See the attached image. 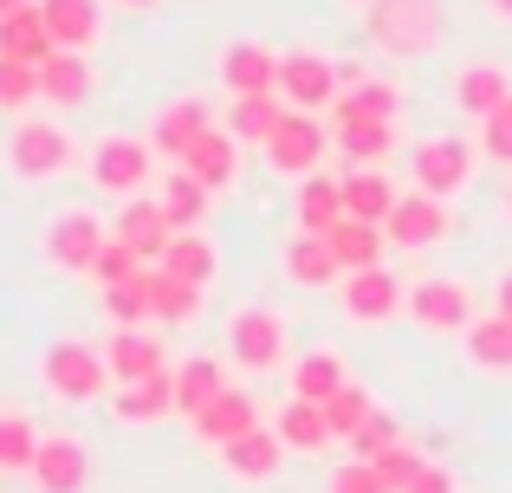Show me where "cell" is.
I'll list each match as a JSON object with an SVG mask.
<instances>
[{"label":"cell","instance_id":"cell-38","mask_svg":"<svg viewBox=\"0 0 512 493\" xmlns=\"http://www.w3.org/2000/svg\"><path fill=\"white\" fill-rule=\"evenodd\" d=\"M331 143L350 156V169H376L396 143V124H331Z\"/></svg>","mask_w":512,"mask_h":493},{"label":"cell","instance_id":"cell-33","mask_svg":"<svg viewBox=\"0 0 512 493\" xmlns=\"http://www.w3.org/2000/svg\"><path fill=\"white\" fill-rule=\"evenodd\" d=\"M156 266H163L169 279H182V286H208L221 260H214V241H208V234L188 228V234H175V241L163 247V260H156Z\"/></svg>","mask_w":512,"mask_h":493},{"label":"cell","instance_id":"cell-10","mask_svg":"<svg viewBox=\"0 0 512 493\" xmlns=\"http://www.w3.org/2000/svg\"><path fill=\"white\" fill-rule=\"evenodd\" d=\"M26 474H33L39 493H85L91 487V448L78 435H39V455Z\"/></svg>","mask_w":512,"mask_h":493},{"label":"cell","instance_id":"cell-21","mask_svg":"<svg viewBox=\"0 0 512 493\" xmlns=\"http://www.w3.org/2000/svg\"><path fill=\"white\" fill-rule=\"evenodd\" d=\"M169 409H175V377H169V370L137 377V383H117V396H111V416L130 422V429H143V422H163Z\"/></svg>","mask_w":512,"mask_h":493},{"label":"cell","instance_id":"cell-52","mask_svg":"<svg viewBox=\"0 0 512 493\" xmlns=\"http://www.w3.org/2000/svg\"><path fill=\"white\" fill-rule=\"evenodd\" d=\"M13 7H33V0H0V13H13Z\"/></svg>","mask_w":512,"mask_h":493},{"label":"cell","instance_id":"cell-28","mask_svg":"<svg viewBox=\"0 0 512 493\" xmlns=\"http://www.w3.org/2000/svg\"><path fill=\"white\" fill-rule=\"evenodd\" d=\"M39 98H52L59 111L85 104L91 98V59L85 52H52V59L39 65Z\"/></svg>","mask_w":512,"mask_h":493},{"label":"cell","instance_id":"cell-51","mask_svg":"<svg viewBox=\"0 0 512 493\" xmlns=\"http://www.w3.org/2000/svg\"><path fill=\"white\" fill-rule=\"evenodd\" d=\"M487 7H493V20H506V26H512V0H487Z\"/></svg>","mask_w":512,"mask_h":493},{"label":"cell","instance_id":"cell-12","mask_svg":"<svg viewBox=\"0 0 512 493\" xmlns=\"http://www.w3.org/2000/svg\"><path fill=\"white\" fill-rule=\"evenodd\" d=\"M344 318H357V325H383V318L402 312V279L389 273V266H363V273H344Z\"/></svg>","mask_w":512,"mask_h":493},{"label":"cell","instance_id":"cell-46","mask_svg":"<svg viewBox=\"0 0 512 493\" xmlns=\"http://www.w3.org/2000/svg\"><path fill=\"white\" fill-rule=\"evenodd\" d=\"M370 468H376V481H383L389 493H409V481H415V474H422V455L396 442V448H383V455H376Z\"/></svg>","mask_w":512,"mask_h":493},{"label":"cell","instance_id":"cell-22","mask_svg":"<svg viewBox=\"0 0 512 493\" xmlns=\"http://www.w3.org/2000/svg\"><path fill=\"white\" fill-rule=\"evenodd\" d=\"M201 130H214V111H208L201 98H175V104H163V117H156L150 150H156V156H175V163H182L188 143H195Z\"/></svg>","mask_w":512,"mask_h":493},{"label":"cell","instance_id":"cell-6","mask_svg":"<svg viewBox=\"0 0 512 493\" xmlns=\"http://www.w3.org/2000/svg\"><path fill=\"white\" fill-rule=\"evenodd\" d=\"M85 169H91V182H98L104 195H124L130 202V195H143V182L156 176V150L143 137H104Z\"/></svg>","mask_w":512,"mask_h":493},{"label":"cell","instance_id":"cell-17","mask_svg":"<svg viewBox=\"0 0 512 493\" xmlns=\"http://www.w3.org/2000/svg\"><path fill=\"white\" fill-rule=\"evenodd\" d=\"M221 78H227L234 98H260V91L279 85V52H266L260 39H234L221 52Z\"/></svg>","mask_w":512,"mask_h":493},{"label":"cell","instance_id":"cell-13","mask_svg":"<svg viewBox=\"0 0 512 493\" xmlns=\"http://www.w3.org/2000/svg\"><path fill=\"white\" fill-rule=\"evenodd\" d=\"M396 111H402V91L389 85V78L344 72V91H338V104H331V124H396Z\"/></svg>","mask_w":512,"mask_h":493},{"label":"cell","instance_id":"cell-45","mask_svg":"<svg viewBox=\"0 0 512 493\" xmlns=\"http://www.w3.org/2000/svg\"><path fill=\"white\" fill-rule=\"evenodd\" d=\"M396 442H402V429H396V416H389V409H370V422H363V429L350 435L357 461H376L383 448H396Z\"/></svg>","mask_w":512,"mask_h":493},{"label":"cell","instance_id":"cell-14","mask_svg":"<svg viewBox=\"0 0 512 493\" xmlns=\"http://www.w3.org/2000/svg\"><path fill=\"white\" fill-rule=\"evenodd\" d=\"M383 234L396 247H441L448 241V202H435V195H396V208H389Z\"/></svg>","mask_w":512,"mask_h":493},{"label":"cell","instance_id":"cell-8","mask_svg":"<svg viewBox=\"0 0 512 493\" xmlns=\"http://www.w3.org/2000/svg\"><path fill=\"white\" fill-rule=\"evenodd\" d=\"M227 357H234L240 370H279L286 364V325H279V312H266V305L234 312V325H227Z\"/></svg>","mask_w":512,"mask_h":493},{"label":"cell","instance_id":"cell-24","mask_svg":"<svg viewBox=\"0 0 512 493\" xmlns=\"http://www.w3.org/2000/svg\"><path fill=\"white\" fill-rule=\"evenodd\" d=\"M169 377H175V409H182L188 422H195V416H201V409H208L221 390H234V383H227V370L214 364V357H182V364H175Z\"/></svg>","mask_w":512,"mask_h":493},{"label":"cell","instance_id":"cell-19","mask_svg":"<svg viewBox=\"0 0 512 493\" xmlns=\"http://www.w3.org/2000/svg\"><path fill=\"white\" fill-rule=\"evenodd\" d=\"M260 429V403H253L247 390H221L208 409L195 416V435L208 448H227V442H240V435H253Z\"/></svg>","mask_w":512,"mask_h":493},{"label":"cell","instance_id":"cell-1","mask_svg":"<svg viewBox=\"0 0 512 493\" xmlns=\"http://www.w3.org/2000/svg\"><path fill=\"white\" fill-rule=\"evenodd\" d=\"M370 39L396 59H422L441 46V0H370Z\"/></svg>","mask_w":512,"mask_h":493},{"label":"cell","instance_id":"cell-26","mask_svg":"<svg viewBox=\"0 0 512 493\" xmlns=\"http://www.w3.org/2000/svg\"><path fill=\"white\" fill-rule=\"evenodd\" d=\"M221 461H227L234 481H273L279 461H286V442H279L273 429H253V435H240V442H227Z\"/></svg>","mask_w":512,"mask_h":493},{"label":"cell","instance_id":"cell-42","mask_svg":"<svg viewBox=\"0 0 512 493\" xmlns=\"http://www.w3.org/2000/svg\"><path fill=\"white\" fill-rule=\"evenodd\" d=\"M33 455H39V429L26 416H0V468L26 474V468H33Z\"/></svg>","mask_w":512,"mask_h":493},{"label":"cell","instance_id":"cell-44","mask_svg":"<svg viewBox=\"0 0 512 493\" xmlns=\"http://www.w3.org/2000/svg\"><path fill=\"white\" fill-rule=\"evenodd\" d=\"M33 98H39V65L0 59V111H26Z\"/></svg>","mask_w":512,"mask_h":493},{"label":"cell","instance_id":"cell-55","mask_svg":"<svg viewBox=\"0 0 512 493\" xmlns=\"http://www.w3.org/2000/svg\"><path fill=\"white\" fill-rule=\"evenodd\" d=\"M506 208H512V202H506Z\"/></svg>","mask_w":512,"mask_h":493},{"label":"cell","instance_id":"cell-20","mask_svg":"<svg viewBox=\"0 0 512 493\" xmlns=\"http://www.w3.org/2000/svg\"><path fill=\"white\" fill-rule=\"evenodd\" d=\"M39 13L59 52H85L104 33V0H39Z\"/></svg>","mask_w":512,"mask_h":493},{"label":"cell","instance_id":"cell-25","mask_svg":"<svg viewBox=\"0 0 512 493\" xmlns=\"http://www.w3.org/2000/svg\"><path fill=\"white\" fill-rule=\"evenodd\" d=\"M273 435L292 448V455H318L325 442H338L331 422H325V403H305V396H292V403L273 416Z\"/></svg>","mask_w":512,"mask_h":493},{"label":"cell","instance_id":"cell-39","mask_svg":"<svg viewBox=\"0 0 512 493\" xmlns=\"http://www.w3.org/2000/svg\"><path fill=\"white\" fill-rule=\"evenodd\" d=\"M195 312H201V286H182V279H169L163 266H150V318H163V325H188Z\"/></svg>","mask_w":512,"mask_h":493},{"label":"cell","instance_id":"cell-54","mask_svg":"<svg viewBox=\"0 0 512 493\" xmlns=\"http://www.w3.org/2000/svg\"><path fill=\"white\" fill-rule=\"evenodd\" d=\"M350 7H370V0H350Z\"/></svg>","mask_w":512,"mask_h":493},{"label":"cell","instance_id":"cell-30","mask_svg":"<svg viewBox=\"0 0 512 493\" xmlns=\"http://www.w3.org/2000/svg\"><path fill=\"white\" fill-rule=\"evenodd\" d=\"M506 98H512V78L500 72V65H467V72L454 78V104H461L474 124H487Z\"/></svg>","mask_w":512,"mask_h":493},{"label":"cell","instance_id":"cell-29","mask_svg":"<svg viewBox=\"0 0 512 493\" xmlns=\"http://www.w3.org/2000/svg\"><path fill=\"white\" fill-rule=\"evenodd\" d=\"M344 221V182L338 176H299V234H331Z\"/></svg>","mask_w":512,"mask_h":493},{"label":"cell","instance_id":"cell-35","mask_svg":"<svg viewBox=\"0 0 512 493\" xmlns=\"http://www.w3.org/2000/svg\"><path fill=\"white\" fill-rule=\"evenodd\" d=\"M344 357L338 351H305L299 364H292V396H305V403H331V396L344 390Z\"/></svg>","mask_w":512,"mask_h":493},{"label":"cell","instance_id":"cell-3","mask_svg":"<svg viewBox=\"0 0 512 493\" xmlns=\"http://www.w3.org/2000/svg\"><path fill=\"white\" fill-rule=\"evenodd\" d=\"M72 137H65V124H46V117H26L20 130L7 137V169L20 182H52L72 169Z\"/></svg>","mask_w":512,"mask_h":493},{"label":"cell","instance_id":"cell-37","mask_svg":"<svg viewBox=\"0 0 512 493\" xmlns=\"http://www.w3.org/2000/svg\"><path fill=\"white\" fill-rule=\"evenodd\" d=\"M163 215H169V228L175 234H188V228H201V215H208V189H201L188 169H175V176H163Z\"/></svg>","mask_w":512,"mask_h":493},{"label":"cell","instance_id":"cell-5","mask_svg":"<svg viewBox=\"0 0 512 493\" xmlns=\"http://www.w3.org/2000/svg\"><path fill=\"white\" fill-rule=\"evenodd\" d=\"M415 169V189L435 195V202H448V195H461L467 182H474V143L467 137H422L409 156Z\"/></svg>","mask_w":512,"mask_h":493},{"label":"cell","instance_id":"cell-11","mask_svg":"<svg viewBox=\"0 0 512 493\" xmlns=\"http://www.w3.org/2000/svg\"><path fill=\"white\" fill-rule=\"evenodd\" d=\"M402 305H409V318L422 331H467L474 325V292L461 279H415Z\"/></svg>","mask_w":512,"mask_h":493},{"label":"cell","instance_id":"cell-43","mask_svg":"<svg viewBox=\"0 0 512 493\" xmlns=\"http://www.w3.org/2000/svg\"><path fill=\"white\" fill-rule=\"evenodd\" d=\"M143 273V260H137V253H130L124 241H117V234H111V241H104V253H98V260H91V286H98V292H111V286H124V279H137Z\"/></svg>","mask_w":512,"mask_h":493},{"label":"cell","instance_id":"cell-32","mask_svg":"<svg viewBox=\"0 0 512 493\" xmlns=\"http://www.w3.org/2000/svg\"><path fill=\"white\" fill-rule=\"evenodd\" d=\"M461 338H467V364H474V370H493V377L512 370V318L487 312V318H474Z\"/></svg>","mask_w":512,"mask_h":493},{"label":"cell","instance_id":"cell-4","mask_svg":"<svg viewBox=\"0 0 512 493\" xmlns=\"http://www.w3.org/2000/svg\"><path fill=\"white\" fill-rule=\"evenodd\" d=\"M279 104H286V111H331V104H338V91H344V72L331 59H318V52H286V59H279Z\"/></svg>","mask_w":512,"mask_h":493},{"label":"cell","instance_id":"cell-50","mask_svg":"<svg viewBox=\"0 0 512 493\" xmlns=\"http://www.w3.org/2000/svg\"><path fill=\"white\" fill-rule=\"evenodd\" d=\"M493 312H500V318H512V273L500 279V286H493Z\"/></svg>","mask_w":512,"mask_h":493},{"label":"cell","instance_id":"cell-7","mask_svg":"<svg viewBox=\"0 0 512 493\" xmlns=\"http://www.w3.org/2000/svg\"><path fill=\"white\" fill-rule=\"evenodd\" d=\"M325 150H331V130L318 124L312 111H286V117H279V130L266 137V163H273L279 176H318Z\"/></svg>","mask_w":512,"mask_h":493},{"label":"cell","instance_id":"cell-31","mask_svg":"<svg viewBox=\"0 0 512 493\" xmlns=\"http://www.w3.org/2000/svg\"><path fill=\"white\" fill-rule=\"evenodd\" d=\"M286 279H292V286H338L344 266H338V253H331L325 234H292V247H286Z\"/></svg>","mask_w":512,"mask_h":493},{"label":"cell","instance_id":"cell-23","mask_svg":"<svg viewBox=\"0 0 512 493\" xmlns=\"http://www.w3.org/2000/svg\"><path fill=\"white\" fill-rule=\"evenodd\" d=\"M52 33H46V13H39V0L33 7H13V13H0V59H26V65H46L52 59Z\"/></svg>","mask_w":512,"mask_h":493},{"label":"cell","instance_id":"cell-16","mask_svg":"<svg viewBox=\"0 0 512 493\" xmlns=\"http://www.w3.org/2000/svg\"><path fill=\"white\" fill-rule=\"evenodd\" d=\"M182 169H188V176H195L208 195H221V189H234V176H240V143L227 137V130H201V137L188 143Z\"/></svg>","mask_w":512,"mask_h":493},{"label":"cell","instance_id":"cell-48","mask_svg":"<svg viewBox=\"0 0 512 493\" xmlns=\"http://www.w3.org/2000/svg\"><path fill=\"white\" fill-rule=\"evenodd\" d=\"M331 493H389V487L376 481V468H370V461H350V468H338Z\"/></svg>","mask_w":512,"mask_h":493},{"label":"cell","instance_id":"cell-36","mask_svg":"<svg viewBox=\"0 0 512 493\" xmlns=\"http://www.w3.org/2000/svg\"><path fill=\"white\" fill-rule=\"evenodd\" d=\"M279 117H286V104H279V91H260V98H234V111H227V137L234 143H260L279 130Z\"/></svg>","mask_w":512,"mask_h":493},{"label":"cell","instance_id":"cell-49","mask_svg":"<svg viewBox=\"0 0 512 493\" xmlns=\"http://www.w3.org/2000/svg\"><path fill=\"white\" fill-rule=\"evenodd\" d=\"M409 493H461V487H454V468H441V461H422V474L409 481Z\"/></svg>","mask_w":512,"mask_h":493},{"label":"cell","instance_id":"cell-9","mask_svg":"<svg viewBox=\"0 0 512 493\" xmlns=\"http://www.w3.org/2000/svg\"><path fill=\"white\" fill-rule=\"evenodd\" d=\"M104 221L91 215V208H65V215L46 221V260L59 266V273H91V260L104 253Z\"/></svg>","mask_w":512,"mask_h":493},{"label":"cell","instance_id":"cell-40","mask_svg":"<svg viewBox=\"0 0 512 493\" xmlns=\"http://www.w3.org/2000/svg\"><path fill=\"white\" fill-rule=\"evenodd\" d=\"M104 318H117V325H143V318H150V266H143L137 279L104 292Z\"/></svg>","mask_w":512,"mask_h":493},{"label":"cell","instance_id":"cell-18","mask_svg":"<svg viewBox=\"0 0 512 493\" xmlns=\"http://www.w3.org/2000/svg\"><path fill=\"white\" fill-rule=\"evenodd\" d=\"M104 364H111V383H137L163 370V338L143 325H117L111 344H104Z\"/></svg>","mask_w":512,"mask_h":493},{"label":"cell","instance_id":"cell-34","mask_svg":"<svg viewBox=\"0 0 512 493\" xmlns=\"http://www.w3.org/2000/svg\"><path fill=\"white\" fill-rule=\"evenodd\" d=\"M331 253H338V266L344 273H363V266H383V247H389V234L383 228H370V221H338V228L325 234Z\"/></svg>","mask_w":512,"mask_h":493},{"label":"cell","instance_id":"cell-47","mask_svg":"<svg viewBox=\"0 0 512 493\" xmlns=\"http://www.w3.org/2000/svg\"><path fill=\"white\" fill-rule=\"evenodd\" d=\"M480 156H493V163H512V98L487 117V124H480Z\"/></svg>","mask_w":512,"mask_h":493},{"label":"cell","instance_id":"cell-2","mask_svg":"<svg viewBox=\"0 0 512 493\" xmlns=\"http://www.w3.org/2000/svg\"><path fill=\"white\" fill-rule=\"evenodd\" d=\"M39 383H46L59 403H91V396H104V383H111V364H104L98 344L59 338V344H46V357H39Z\"/></svg>","mask_w":512,"mask_h":493},{"label":"cell","instance_id":"cell-27","mask_svg":"<svg viewBox=\"0 0 512 493\" xmlns=\"http://www.w3.org/2000/svg\"><path fill=\"white\" fill-rule=\"evenodd\" d=\"M338 182H344V215L383 228L389 208H396V182H389L383 169H350V176H338Z\"/></svg>","mask_w":512,"mask_h":493},{"label":"cell","instance_id":"cell-53","mask_svg":"<svg viewBox=\"0 0 512 493\" xmlns=\"http://www.w3.org/2000/svg\"><path fill=\"white\" fill-rule=\"evenodd\" d=\"M117 7H156V0H117Z\"/></svg>","mask_w":512,"mask_h":493},{"label":"cell","instance_id":"cell-15","mask_svg":"<svg viewBox=\"0 0 512 493\" xmlns=\"http://www.w3.org/2000/svg\"><path fill=\"white\" fill-rule=\"evenodd\" d=\"M117 241L137 253L143 266H156V260H163V247L175 241V228H169L163 202H156V195H130V202L117 208Z\"/></svg>","mask_w":512,"mask_h":493},{"label":"cell","instance_id":"cell-41","mask_svg":"<svg viewBox=\"0 0 512 493\" xmlns=\"http://www.w3.org/2000/svg\"><path fill=\"white\" fill-rule=\"evenodd\" d=\"M370 390H357V383H344V390L338 396H331V403H325V422H331V435H338V442H350V435H357L363 429V422H370Z\"/></svg>","mask_w":512,"mask_h":493}]
</instances>
